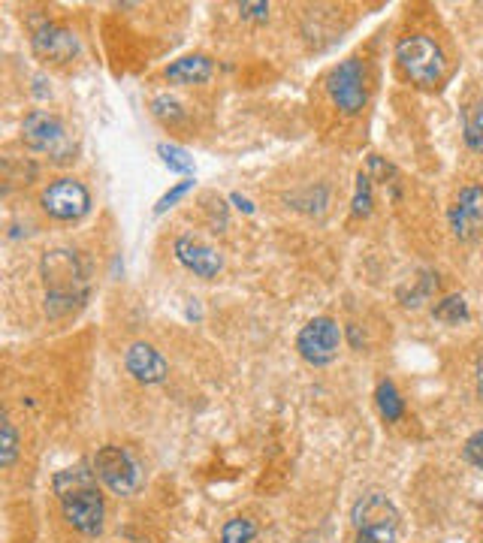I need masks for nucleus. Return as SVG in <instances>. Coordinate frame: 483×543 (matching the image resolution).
Here are the masks:
<instances>
[{
	"instance_id": "nucleus-2",
	"label": "nucleus",
	"mask_w": 483,
	"mask_h": 543,
	"mask_svg": "<svg viewBox=\"0 0 483 543\" xmlns=\"http://www.w3.org/2000/svg\"><path fill=\"white\" fill-rule=\"evenodd\" d=\"M40 272H43V284H46V314L49 317H61L85 302L88 269L76 251H70V248L46 251Z\"/></svg>"
},
{
	"instance_id": "nucleus-11",
	"label": "nucleus",
	"mask_w": 483,
	"mask_h": 543,
	"mask_svg": "<svg viewBox=\"0 0 483 543\" xmlns=\"http://www.w3.org/2000/svg\"><path fill=\"white\" fill-rule=\"evenodd\" d=\"M31 46L43 61H52V64H67V61H73L79 55V37L70 28L55 25V22H46L34 34Z\"/></svg>"
},
{
	"instance_id": "nucleus-27",
	"label": "nucleus",
	"mask_w": 483,
	"mask_h": 543,
	"mask_svg": "<svg viewBox=\"0 0 483 543\" xmlns=\"http://www.w3.org/2000/svg\"><path fill=\"white\" fill-rule=\"evenodd\" d=\"M480 393H483V366H480Z\"/></svg>"
},
{
	"instance_id": "nucleus-14",
	"label": "nucleus",
	"mask_w": 483,
	"mask_h": 543,
	"mask_svg": "<svg viewBox=\"0 0 483 543\" xmlns=\"http://www.w3.org/2000/svg\"><path fill=\"white\" fill-rule=\"evenodd\" d=\"M164 76L176 85H200L212 76V61L206 55H188L173 61Z\"/></svg>"
},
{
	"instance_id": "nucleus-25",
	"label": "nucleus",
	"mask_w": 483,
	"mask_h": 543,
	"mask_svg": "<svg viewBox=\"0 0 483 543\" xmlns=\"http://www.w3.org/2000/svg\"><path fill=\"white\" fill-rule=\"evenodd\" d=\"M239 13L245 19H266L269 16V4H239Z\"/></svg>"
},
{
	"instance_id": "nucleus-21",
	"label": "nucleus",
	"mask_w": 483,
	"mask_h": 543,
	"mask_svg": "<svg viewBox=\"0 0 483 543\" xmlns=\"http://www.w3.org/2000/svg\"><path fill=\"white\" fill-rule=\"evenodd\" d=\"M151 109H154L157 118H164V121H182V118H185L182 103H179L176 97H170V94L154 97V100H151Z\"/></svg>"
},
{
	"instance_id": "nucleus-10",
	"label": "nucleus",
	"mask_w": 483,
	"mask_h": 543,
	"mask_svg": "<svg viewBox=\"0 0 483 543\" xmlns=\"http://www.w3.org/2000/svg\"><path fill=\"white\" fill-rule=\"evenodd\" d=\"M450 230L462 242H471L483 233V185L465 188L450 206Z\"/></svg>"
},
{
	"instance_id": "nucleus-9",
	"label": "nucleus",
	"mask_w": 483,
	"mask_h": 543,
	"mask_svg": "<svg viewBox=\"0 0 483 543\" xmlns=\"http://www.w3.org/2000/svg\"><path fill=\"white\" fill-rule=\"evenodd\" d=\"M327 91H330V100L336 103L339 112L345 115H357L366 109V100H369V91H366V70L357 58H348L342 61L330 79H327Z\"/></svg>"
},
{
	"instance_id": "nucleus-8",
	"label": "nucleus",
	"mask_w": 483,
	"mask_h": 543,
	"mask_svg": "<svg viewBox=\"0 0 483 543\" xmlns=\"http://www.w3.org/2000/svg\"><path fill=\"white\" fill-rule=\"evenodd\" d=\"M22 142H25L31 151L49 154V157H55V160H67V154L73 151V142H70V136H67V127H64L55 115H49V112H43V109H37V112H31V115L25 118V124H22Z\"/></svg>"
},
{
	"instance_id": "nucleus-15",
	"label": "nucleus",
	"mask_w": 483,
	"mask_h": 543,
	"mask_svg": "<svg viewBox=\"0 0 483 543\" xmlns=\"http://www.w3.org/2000/svg\"><path fill=\"white\" fill-rule=\"evenodd\" d=\"M462 130H465V142L471 151H483V100L471 103L462 115Z\"/></svg>"
},
{
	"instance_id": "nucleus-24",
	"label": "nucleus",
	"mask_w": 483,
	"mask_h": 543,
	"mask_svg": "<svg viewBox=\"0 0 483 543\" xmlns=\"http://www.w3.org/2000/svg\"><path fill=\"white\" fill-rule=\"evenodd\" d=\"M191 188H194V181H179V185H176L173 191H167L164 197H160V203H157V212H167L170 206H176V203H179V200H182V197L191 191Z\"/></svg>"
},
{
	"instance_id": "nucleus-1",
	"label": "nucleus",
	"mask_w": 483,
	"mask_h": 543,
	"mask_svg": "<svg viewBox=\"0 0 483 543\" xmlns=\"http://www.w3.org/2000/svg\"><path fill=\"white\" fill-rule=\"evenodd\" d=\"M55 495L61 501L64 519L82 531L85 537H100L103 534V519H106V504L97 489V474L88 471L85 465L64 468L55 474Z\"/></svg>"
},
{
	"instance_id": "nucleus-16",
	"label": "nucleus",
	"mask_w": 483,
	"mask_h": 543,
	"mask_svg": "<svg viewBox=\"0 0 483 543\" xmlns=\"http://www.w3.org/2000/svg\"><path fill=\"white\" fill-rule=\"evenodd\" d=\"M375 399H378V408H381V414H384L390 423L402 420V414H405V402H402L399 390L393 387V381H381V384H378V393H375Z\"/></svg>"
},
{
	"instance_id": "nucleus-23",
	"label": "nucleus",
	"mask_w": 483,
	"mask_h": 543,
	"mask_svg": "<svg viewBox=\"0 0 483 543\" xmlns=\"http://www.w3.org/2000/svg\"><path fill=\"white\" fill-rule=\"evenodd\" d=\"M462 453H465V459H468L474 468H480V471H483V429H480V432H474V435L465 441V450H462Z\"/></svg>"
},
{
	"instance_id": "nucleus-22",
	"label": "nucleus",
	"mask_w": 483,
	"mask_h": 543,
	"mask_svg": "<svg viewBox=\"0 0 483 543\" xmlns=\"http://www.w3.org/2000/svg\"><path fill=\"white\" fill-rule=\"evenodd\" d=\"M372 212V178L369 175H357V194H354V215L366 218Z\"/></svg>"
},
{
	"instance_id": "nucleus-3",
	"label": "nucleus",
	"mask_w": 483,
	"mask_h": 543,
	"mask_svg": "<svg viewBox=\"0 0 483 543\" xmlns=\"http://www.w3.org/2000/svg\"><path fill=\"white\" fill-rule=\"evenodd\" d=\"M354 528H357V540L354 543H396L399 534V510L393 507V501L381 492L363 495L354 504Z\"/></svg>"
},
{
	"instance_id": "nucleus-5",
	"label": "nucleus",
	"mask_w": 483,
	"mask_h": 543,
	"mask_svg": "<svg viewBox=\"0 0 483 543\" xmlns=\"http://www.w3.org/2000/svg\"><path fill=\"white\" fill-rule=\"evenodd\" d=\"M94 474L106 483V489H112L115 495H136L142 486V465L139 459L118 444H106L97 450L94 456Z\"/></svg>"
},
{
	"instance_id": "nucleus-17",
	"label": "nucleus",
	"mask_w": 483,
	"mask_h": 543,
	"mask_svg": "<svg viewBox=\"0 0 483 543\" xmlns=\"http://www.w3.org/2000/svg\"><path fill=\"white\" fill-rule=\"evenodd\" d=\"M257 537V522L251 516H233L221 528V543H251Z\"/></svg>"
},
{
	"instance_id": "nucleus-12",
	"label": "nucleus",
	"mask_w": 483,
	"mask_h": 543,
	"mask_svg": "<svg viewBox=\"0 0 483 543\" xmlns=\"http://www.w3.org/2000/svg\"><path fill=\"white\" fill-rule=\"evenodd\" d=\"M173 251H176V260L197 278H218V272L224 269V257L212 245H206L194 236H179Z\"/></svg>"
},
{
	"instance_id": "nucleus-4",
	"label": "nucleus",
	"mask_w": 483,
	"mask_h": 543,
	"mask_svg": "<svg viewBox=\"0 0 483 543\" xmlns=\"http://www.w3.org/2000/svg\"><path fill=\"white\" fill-rule=\"evenodd\" d=\"M396 61H399L402 73L420 88H432L444 79V55H441L438 43L423 34L402 37L396 46Z\"/></svg>"
},
{
	"instance_id": "nucleus-6",
	"label": "nucleus",
	"mask_w": 483,
	"mask_h": 543,
	"mask_svg": "<svg viewBox=\"0 0 483 543\" xmlns=\"http://www.w3.org/2000/svg\"><path fill=\"white\" fill-rule=\"evenodd\" d=\"M40 206L55 221H79L91 212V194L79 178H55L40 194Z\"/></svg>"
},
{
	"instance_id": "nucleus-18",
	"label": "nucleus",
	"mask_w": 483,
	"mask_h": 543,
	"mask_svg": "<svg viewBox=\"0 0 483 543\" xmlns=\"http://www.w3.org/2000/svg\"><path fill=\"white\" fill-rule=\"evenodd\" d=\"M432 314L441 323H459V320H468V302L462 296H447L435 305Z\"/></svg>"
},
{
	"instance_id": "nucleus-26",
	"label": "nucleus",
	"mask_w": 483,
	"mask_h": 543,
	"mask_svg": "<svg viewBox=\"0 0 483 543\" xmlns=\"http://www.w3.org/2000/svg\"><path fill=\"white\" fill-rule=\"evenodd\" d=\"M233 203H236V206H239L242 212H254V206H251V203H248L245 197H239V194H233Z\"/></svg>"
},
{
	"instance_id": "nucleus-20",
	"label": "nucleus",
	"mask_w": 483,
	"mask_h": 543,
	"mask_svg": "<svg viewBox=\"0 0 483 543\" xmlns=\"http://www.w3.org/2000/svg\"><path fill=\"white\" fill-rule=\"evenodd\" d=\"M157 151H160V157H164V163L170 166V169H176V172H191L194 169V160L188 157V151L185 148H179V145H157Z\"/></svg>"
},
{
	"instance_id": "nucleus-13",
	"label": "nucleus",
	"mask_w": 483,
	"mask_h": 543,
	"mask_svg": "<svg viewBox=\"0 0 483 543\" xmlns=\"http://www.w3.org/2000/svg\"><path fill=\"white\" fill-rule=\"evenodd\" d=\"M124 366H127V372H130L139 384H164L167 375H170L167 359L160 356V350H154V347L145 344V341H136V344L127 347Z\"/></svg>"
},
{
	"instance_id": "nucleus-19",
	"label": "nucleus",
	"mask_w": 483,
	"mask_h": 543,
	"mask_svg": "<svg viewBox=\"0 0 483 543\" xmlns=\"http://www.w3.org/2000/svg\"><path fill=\"white\" fill-rule=\"evenodd\" d=\"M16 456H19V435L13 429V423L4 420V426H0V465L13 468Z\"/></svg>"
},
{
	"instance_id": "nucleus-7",
	"label": "nucleus",
	"mask_w": 483,
	"mask_h": 543,
	"mask_svg": "<svg viewBox=\"0 0 483 543\" xmlns=\"http://www.w3.org/2000/svg\"><path fill=\"white\" fill-rule=\"evenodd\" d=\"M339 344H342V329L333 317H314L296 335V350L311 366L333 362L339 356Z\"/></svg>"
}]
</instances>
